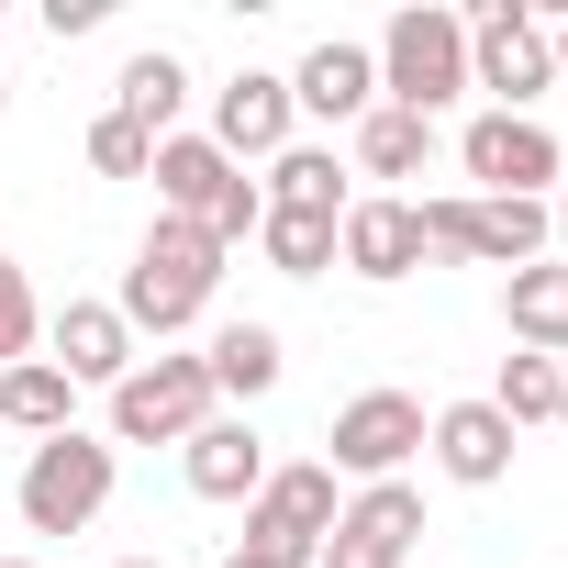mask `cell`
Here are the masks:
<instances>
[{
	"label": "cell",
	"instance_id": "1",
	"mask_svg": "<svg viewBox=\"0 0 568 568\" xmlns=\"http://www.w3.org/2000/svg\"><path fill=\"white\" fill-rule=\"evenodd\" d=\"M212 278H223V245H212L201 223L156 212V223H145V245H134V267H123V302H112V313H123L134 335H156V346H168V335H190V324H201Z\"/></svg>",
	"mask_w": 568,
	"mask_h": 568
},
{
	"label": "cell",
	"instance_id": "2",
	"mask_svg": "<svg viewBox=\"0 0 568 568\" xmlns=\"http://www.w3.org/2000/svg\"><path fill=\"white\" fill-rule=\"evenodd\" d=\"M145 179H156V212L201 223V234H212L223 256H234V245H245V234L267 223V190H256V179H245V168H234V156L212 145V134H168Z\"/></svg>",
	"mask_w": 568,
	"mask_h": 568
},
{
	"label": "cell",
	"instance_id": "3",
	"mask_svg": "<svg viewBox=\"0 0 568 568\" xmlns=\"http://www.w3.org/2000/svg\"><path fill=\"white\" fill-rule=\"evenodd\" d=\"M379 57V101L390 112H446V101H468V23L457 12H435V0H413V12H390V34L368 45Z\"/></svg>",
	"mask_w": 568,
	"mask_h": 568
},
{
	"label": "cell",
	"instance_id": "4",
	"mask_svg": "<svg viewBox=\"0 0 568 568\" xmlns=\"http://www.w3.org/2000/svg\"><path fill=\"white\" fill-rule=\"evenodd\" d=\"M112 479H123V468H112V435H79V424H68V435L34 446V468H23L12 501H23L34 535H90L101 501H112Z\"/></svg>",
	"mask_w": 568,
	"mask_h": 568
},
{
	"label": "cell",
	"instance_id": "5",
	"mask_svg": "<svg viewBox=\"0 0 568 568\" xmlns=\"http://www.w3.org/2000/svg\"><path fill=\"white\" fill-rule=\"evenodd\" d=\"M468 23V90H490V112H524L535 90H557V57H546V23L524 0H479Z\"/></svg>",
	"mask_w": 568,
	"mask_h": 568
},
{
	"label": "cell",
	"instance_id": "6",
	"mask_svg": "<svg viewBox=\"0 0 568 568\" xmlns=\"http://www.w3.org/2000/svg\"><path fill=\"white\" fill-rule=\"evenodd\" d=\"M201 424H212L201 357H134V379L112 390V446H190Z\"/></svg>",
	"mask_w": 568,
	"mask_h": 568
},
{
	"label": "cell",
	"instance_id": "7",
	"mask_svg": "<svg viewBox=\"0 0 568 568\" xmlns=\"http://www.w3.org/2000/svg\"><path fill=\"white\" fill-rule=\"evenodd\" d=\"M457 168L479 179V201H557V134L535 123V112H479L468 134H457Z\"/></svg>",
	"mask_w": 568,
	"mask_h": 568
},
{
	"label": "cell",
	"instance_id": "8",
	"mask_svg": "<svg viewBox=\"0 0 568 568\" xmlns=\"http://www.w3.org/2000/svg\"><path fill=\"white\" fill-rule=\"evenodd\" d=\"M335 513H346V490H335V468H324V457H302V468H267V490L245 501V546H267V557H302V568H313V546L335 535Z\"/></svg>",
	"mask_w": 568,
	"mask_h": 568
},
{
	"label": "cell",
	"instance_id": "9",
	"mask_svg": "<svg viewBox=\"0 0 568 568\" xmlns=\"http://www.w3.org/2000/svg\"><path fill=\"white\" fill-rule=\"evenodd\" d=\"M424 424H435V413H424L413 390H357V402L335 413V457H324V468H335V479H402V468L424 457Z\"/></svg>",
	"mask_w": 568,
	"mask_h": 568
},
{
	"label": "cell",
	"instance_id": "10",
	"mask_svg": "<svg viewBox=\"0 0 568 568\" xmlns=\"http://www.w3.org/2000/svg\"><path fill=\"white\" fill-rule=\"evenodd\" d=\"M413 535H424V490H413V479H368V490L335 513V535L313 546V568H402Z\"/></svg>",
	"mask_w": 568,
	"mask_h": 568
},
{
	"label": "cell",
	"instance_id": "11",
	"mask_svg": "<svg viewBox=\"0 0 568 568\" xmlns=\"http://www.w3.org/2000/svg\"><path fill=\"white\" fill-rule=\"evenodd\" d=\"M335 267H357V278H413L424 267V212L402 201V190H368V201H346V223H335Z\"/></svg>",
	"mask_w": 568,
	"mask_h": 568
},
{
	"label": "cell",
	"instance_id": "12",
	"mask_svg": "<svg viewBox=\"0 0 568 568\" xmlns=\"http://www.w3.org/2000/svg\"><path fill=\"white\" fill-rule=\"evenodd\" d=\"M291 79H278V68H234L223 90H212V145L245 168V156H278V145H291Z\"/></svg>",
	"mask_w": 568,
	"mask_h": 568
},
{
	"label": "cell",
	"instance_id": "13",
	"mask_svg": "<svg viewBox=\"0 0 568 568\" xmlns=\"http://www.w3.org/2000/svg\"><path fill=\"white\" fill-rule=\"evenodd\" d=\"M424 457H435L457 490H501V479H513V424H501L490 402H446V413L424 424Z\"/></svg>",
	"mask_w": 568,
	"mask_h": 568
},
{
	"label": "cell",
	"instance_id": "14",
	"mask_svg": "<svg viewBox=\"0 0 568 568\" xmlns=\"http://www.w3.org/2000/svg\"><path fill=\"white\" fill-rule=\"evenodd\" d=\"M291 112H324V123H368V112H379V57H368V45H346V34H324V45L291 68Z\"/></svg>",
	"mask_w": 568,
	"mask_h": 568
},
{
	"label": "cell",
	"instance_id": "15",
	"mask_svg": "<svg viewBox=\"0 0 568 568\" xmlns=\"http://www.w3.org/2000/svg\"><path fill=\"white\" fill-rule=\"evenodd\" d=\"M45 335H57V368H68V390H123V379H134V324H123L112 302H68Z\"/></svg>",
	"mask_w": 568,
	"mask_h": 568
},
{
	"label": "cell",
	"instance_id": "16",
	"mask_svg": "<svg viewBox=\"0 0 568 568\" xmlns=\"http://www.w3.org/2000/svg\"><path fill=\"white\" fill-rule=\"evenodd\" d=\"M179 468H190L201 501H256V490H267V435H256L245 413H212V424L179 446Z\"/></svg>",
	"mask_w": 568,
	"mask_h": 568
},
{
	"label": "cell",
	"instance_id": "17",
	"mask_svg": "<svg viewBox=\"0 0 568 568\" xmlns=\"http://www.w3.org/2000/svg\"><path fill=\"white\" fill-rule=\"evenodd\" d=\"M501 324H513L524 357H568V267L557 256H535V267L501 278Z\"/></svg>",
	"mask_w": 568,
	"mask_h": 568
},
{
	"label": "cell",
	"instance_id": "18",
	"mask_svg": "<svg viewBox=\"0 0 568 568\" xmlns=\"http://www.w3.org/2000/svg\"><path fill=\"white\" fill-rule=\"evenodd\" d=\"M256 190H267V212H324V223H346V201H357L346 168H335V145H278Z\"/></svg>",
	"mask_w": 568,
	"mask_h": 568
},
{
	"label": "cell",
	"instance_id": "19",
	"mask_svg": "<svg viewBox=\"0 0 568 568\" xmlns=\"http://www.w3.org/2000/svg\"><path fill=\"white\" fill-rule=\"evenodd\" d=\"M201 368H212V402H256V390H278V324H223L212 346H201Z\"/></svg>",
	"mask_w": 568,
	"mask_h": 568
},
{
	"label": "cell",
	"instance_id": "20",
	"mask_svg": "<svg viewBox=\"0 0 568 568\" xmlns=\"http://www.w3.org/2000/svg\"><path fill=\"white\" fill-rule=\"evenodd\" d=\"M179 101H190V68H179L168 45L123 57V79H112V112H123V123H145V134L168 145V134H179Z\"/></svg>",
	"mask_w": 568,
	"mask_h": 568
},
{
	"label": "cell",
	"instance_id": "21",
	"mask_svg": "<svg viewBox=\"0 0 568 568\" xmlns=\"http://www.w3.org/2000/svg\"><path fill=\"white\" fill-rule=\"evenodd\" d=\"M68 413H79V390H68V368L57 357H23V368H0V424L12 435H68Z\"/></svg>",
	"mask_w": 568,
	"mask_h": 568
},
{
	"label": "cell",
	"instance_id": "22",
	"mask_svg": "<svg viewBox=\"0 0 568 568\" xmlns=\"http://www.w3.org/2000/svg\"><path fill=\"white\" fill-rule=\"evenodd\" d=\"M424 168H435V123L379 101V112L357 123V179H424Z\"/></svg>",
	"mask_w": 568,
	"mask_h": 568
},
{
	"label": "cell",
	"instance_id": "23",
	"mask_svg": "<svg viewBox=\"0 0 568 568\" xmlns=\"http://www.w3.org/2000/svg\"><path fill=\"white\" fill-rule=\"evenodd\" d=\"M557 390H568V368H557V357H524V346H513V357H501V379H490V413H501V424L524 435V424H557Z\"/></svg>",
	"mask_w": 568,
	"mask_h": 568
},
{
	"label": "cell",
	"instance_id": "24",
	"mask_svg": "<svg viewBox=\"0 0 568 568\" xmlns=\"http://www.w3.org/2000/svg\"><path fill=\"white\" fill-rule=\"evenodd\" d=\"M256 256H267L278 278H324V267H335V223H324V212H267V223H256Z\"/></svg>",
	"mask_w": 568,
	"mask_h": 568
},
{
	"label": "cell",
	"instance_id": "25",
	"mask_svg": "<svg viewBox=\"0 0 568 568\" xmlns=\"http://www.w3.org/2000/svg\"><path fill=\"white\" fill-rule=\"evenodd\" d=\"M34 346H45V302H34V278L0 256V368H23Z\"/></svg>",
	"mask_w": 568,
	"mask_h": 568
},
{
	"label": "cell",
	"instance_id": "26",
	"mask_svg": "<svg viewBox=\"0 0 568 568\" xmlns=\"http://www.w3.org/2000/svg\"><path fill=\"white\" fill-rule=\"evenodd\" d=\"M90 168H101V179H145V168H156V134L123 123V112H101V123H90Z\"/></svg>",
	"mask_w": 568,
	"mask_h": 568
},
{
	"label": "cell",
	"instance_id": "27",
	"mask_svg": "<svg viewBox=\"0 0 568 568\" xmlns=\"http://www.w3.org/2000/svg\"><path fill=\"white\" fill-rule=\"evenodd\" d=\"M101 12H112V0H45V34L68 45V34H101Z\"/></svg>",
	"mask_w": 568,
	"mask_h": 568
},
{
	"label": "cell",
	"instance_id": "28",
	"mask_svg": "<svg viewBox=\"0 0 568 568\" xmlns=\"http://www.w3.org/2000/svg\"><path fill=\"white\" fill-rule=\"evenodd\" d=\"M546 256L568 267V179H557V201H546Z\"/></svg>",
	"mask_w": 568,
	"mask_h": 568
},
{
	"label": "cell",
	"instance_id": "29",
	"mask_svg": "<svg viewBox=\"0 0 568 568\" xmlns=\"http://www.w3.org/2000/svg\"><path fill=\"white\" fill-rule=\"evenodd\" d=\"M223 568H302V557H267V546H223Z\"/></svg>",
	"mask_w": 568,
	"mask_h": 568
},
{
	"label": "cell",
	"instance_id": "30",
	"mask_svg": "<svg viewBox=\"0 0 568 568\" xmlns=\"http://www.w3.org/2000/svg\"><path fill=\"white\" fill-rule=\"evenodd\" d=\"M546 57H557V79H568V23H546Z\"/></svg>",
	"mask_w": 568,
	"mask_h": 568
},
{
	"label": "cell",
	"instance_id": "31",
	"mask_svg": "<svg viewBox=\"0 0 568 568\" xmlns=\"http://www.w3.org/2000/svg\"><path fill=\"white\" fill-rule=\"evenodd\" d=\"M112 568H168V557H112Z\"/></svg>",
	"mask_w": 568,
	"mask_h": 568
},
{
	"label": "cell",
	"instance_id": "32",
	"mask_svg": "<svg viewBox=\"0 0 568 568\" xmlns=\"http://www.w3.org/2000/svg\"><path fill=\"white\" fill-rule=\"evenodd\" d=\"M0 568H45V557H0Z\"/></svg>",
	"mask_w": 568,
	"mask_h": 568
},
{
	"label": "cell",
	"instance_id": "33",
	"mask_svg": "<svg viewBox=\"0 0 568 568\" xmlns=\"http://www.w3.org/2000/svg\"><path fill=\"white\" fill-rule=\"evenodd\" d=\"M557 435H568V390H557Z\"/></svg>",
	"mask_w": 568,
	"mask_h": 568
},
{
	"label": "cell",
	"instance_id": "34",
	"mask_svg": "<svg viewBox=\"0 0 568 568\" xmlns=\"http://www.w3.org/2000/svg\"><path fill=\"white\" fill-rule=\"evenodd\" d=\"M0 101H12V79H0Z\"/></svg>",
	"mask_w": 568,
	"mask_h": 568
}]
</instances>
